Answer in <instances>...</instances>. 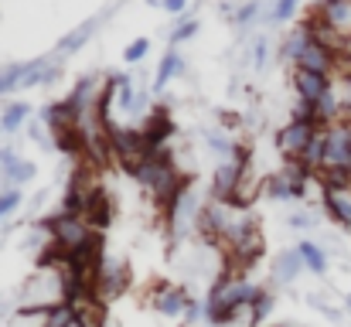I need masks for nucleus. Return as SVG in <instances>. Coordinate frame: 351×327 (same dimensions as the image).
Listing matches in <instances>:
<instances>
[{
	"instance_id": "22",
	"label": "nucleus",
	"mask_w": 351,
	"mask_h": 327,
	"mask_svg": "<svg viewBox=\"0 0 351 327\" xmlns=\"http://www.w3.org/2000/svg\"><path fill=\"white\" fill-rule=\"evenodd\" d=\"M252 65H256V69L266 65V41H256V48H252Z\"/></svg>"
},
{
	"instance_id": "27",
	"label": "nucleus",
	"mask_w": 351,
	"mask_h": 327,
	"mask_svg": "<svg viewBox=\"0 0 351 327\" xmlns=\"http://www.w3.org/2000/svg\"><path fill=\"white\" fill-rule=\"evenodd\" d=\"M0 133H3V130H0Z\"/></svg>"
},
{
	"instance_id": "16",
	"label": "nucleus",
	"mask_w": 351,
	"mask_h": 327,
	"mask_svg": "<svg viewBox=\"0 0 351 327\" xmlns=\"http://www.w3.org/2000/svg\"><path fill=\"white\" fill-rule=\"evenodd\" d=\"M27 116H31L27 103H7V109L0 112V130L3 133H14V130H21L27 123Z\"/></svg>"
},
{
	"instance_id": "25",
	"label": "nucleus",
	"mask_w": 351,
	"mask_h": 327,
	"mask_svg": "<svg viewBox=\"0 0 351 327\" xmlns=\"http://www.w3.org/2000/svg\"><path fill=\"white\" fill-rule=\"evenodd\" d=\"M345 307H348V311H351V293H348V297H345Z\"/></svg>"
},
{
	"instance_id": "10",
	"label": "nucleus",
	"mask_w": 351,
	"mask_h": 327,
	"mask_svg": "<svg viewBox=\"0 0 351 327\" xmlns=\"http://www.w3.org/2000/svg\"><path fill=\"white\" fill-rule=\"evenodd\" d=\"M150 304H154V311H157V314H164V317H184V314H188L191 297H188L181 287L160 283V287L150 293Z\"/></svg>"
},
{
	"instance_id": "12",
	"label": "nucleus",
	"mask_w": 351,
	"mask_h": 327,
	"mask_svg": "<svg viewBox=\"0 0 351 327\" xmlns=\"http://www.w3.org/2000/svg\"><path fill=\"white\" fill-rule=\"evenodd\" d=\"M184 72V55L178 51V48H167V55L160 58V65H157V75H154V93H164L178 75Z\"/></svg>"
},
{
	"instance_id": "21",
	"label": "nucleus",
	"mask_w": 351,
	"mask_h": 327,
	"mask_svg": "<svg viewBox=\"0 0 351 327\" xmlns=\"http://www.w3.org/2000/svg\"><path fill=\"white\" fill-rule=\"evenodd\" d=\"M256 14H259V3H256V0H249V3H242V10L235 14V24H245V21H252Z\"/></svg>"
},
{
	"instance_id": "13",
	"label": "nucleus",
	"mask_w": 351,
	"mask_h": 327,
	"mask_svg": "<svg viewBox=\"0 0 351 327\" xmlns=\"http://www.w3.org/2000/svg\"><path fill=\"white\" fill-rule=\"evenodd\" d=\"M300 273H304L300 252H297V249H283V252L276 256V263H273V280H276L280 287H290Z\"/></svg>"
},
{
	"instance_id": "11",
	"label": "nucleus",
	"mask_w": 351,
	"mask_h": 327,
	"mask_svg": "<svg viewBox=\"0 0 351 327\" xmlns=\"http://www.w3.org/2000/svg\"><path fill=\"white\" fill-rule=\"evenodd\" d=\"M126 283H130L126 266H123V263H113V259H106V263L99 266V273H96V297L113 300V297H119V293L126 290Z\"/></svg>"
},
{
	"instance_id": "23",
	"label": "nucleus",
	"mask_w": 351,
	"mask_h": 327,
	"mask_svg": "<svg viewBox=\"0 0 351 327\" xmlns=\"http://www.w3.org/2000/svg\"><path fill=\"white\" fill-rule=\"evenodd\" d=\"M160 7H164L167 14H184V10H188V0H160Z\"/></svg>"
},
{
	"instance_id": "15",
	"label": "nucleus",
	"mask_w": 351,
	"mask_h": 327,
	"mask_svg": "<svg viewBox=\"0 0 351 327\" xmlns=\"http://www.w3.org/2000/svg\"><path fill=\"white\" fill-rule=\"evenodd\" d=\"M96 27H99V17H89L86 24H79V27H75V31H72V34L58 45V58H65V55L79 51V48H82V45H86L93 34H96Z\"/></svg>"
},
{
	"instance_id": "5",
	"label": "nucleus",
	"mask_w": 351,
	"mask_h": 327,
	"mask_svg": "<svg viewBox=\"0 0 351 327\" xmlns=\"http://www.w3.org/2000/svg\"><path fill=\"white\" fill-rule=\"evenodd\" d=\"M321 130H324V126H317V123H311V119H290V123L276 133V150H280L287 160L297 164Z\"/></svg>"
},
{
	"instance_id": "9",
	"label": "nucleus",
	"mask_w": 351,
	"mask_h": 327,
	"mask_svg": "<svg viewBox=\"0 0 351 327\" xmlns=\"http://www.w3.org/2000/svg\"><path fill=\"white\" fill-rule=\"evenodd\" d=\"M335 38H351V0H321L314 14Z\"/></svg>"
},
{
	"instance_id": "1",
	"label": "nucleus",
	"mask_w": 351,
	"mask_h": 327,
	"mask_svg": "<svg viewBox=\"0 0 351 327\" xmlns=\"http://www.w3.org/2000/svg\"><path fill=\"white\" fill-rule=\"evenodd\" d=\"M266 290L242 280V276H219V283L212 287L208 300H205V317L212 324H229L242 307H252Z\"/></svg>"
},
{
	"instance_id": "19",
	"label": "nucleus",
	"mask_w": 351,
	"mask_h": 327,
	"mask_svg": "<svg viewBox=\"0 0 351 327\" xmlns=\"http://www.w3.org/2000/svg\"><path fill=\"white\" fill-rule=\"evenodd\" d=\"M195 34H198V21H184V24H178V27L171 31V41H167V48H178V45L191 41Z\"/></svg>"
},
{
	"instance_id": "24",
	"label": "nucleus",
	"mask_w": 351,
	"mask_h": 327,
	"mask_svg": "<svg viewBox=\"0 0 351 327\" xmlns=\"http://www.w3.org/2000/svg\"><path fill=\"white\" fill-rule=\"evenodd\" d=\"M290 225H293V228H311V225H314V218L311 215H290Z\"/></svg>"
},
{
	"instance_id": "6",
	"label": "nucleus",
	"mask_w": 351,
	"mask_h": 327,
	"mask_svg": "<svg viewBox=\"0 0 351 327\" xmlns=\"http://www.w3.org/2000/svg\"><path fill=\"white\" fill-rule=\"evenodd\" d=\"M293 89H297V99H300V103L317 106V103H324V99L338 89V82H335V75H317V72L297 69V72H293Z\"/></svg>"
},
{
	"instance_id": "18",
	"label": "nucleus",
	"mask_w": 351,
	"mask_h": 327,
	"mask_svg": "<svg viewBox=\"0 0 351 327\" xmlns=\"http://www.w3.org/2000/svg\"><path fill=\"white\" fill-rule=\"evenodd\" d=\"M147 55H150V41H147V38H133V41L123 48V62H126V65H136V62H143Z\"/></svg>"
},
{
	"instance_id": "4",
	"label": "nucleus",
	"mask_w": 351,
	"mask_h": 327,
	"mask_svg": "<svg viewBox=\"0 0 351 327\" xmlns=\"http://www.w3.org/2000/svg\"><path fill=\"white\" fill-rule=\"evenodd\" d=\"M245 164H249V150H245V147H239L232 157L219 160L215 178H212V195H215V202H232L239 184H242V178H245Z\"/></svg>"
},
{
	"instance_id": "7",
	"label": "nucleus",
	"mask_w": 351,
	"mask_h": 327,
	"mask_svg": "<svg viewBox=\"0 0 351 327\" xmlns=\"http://www.w3.org/2000/svg\"><path fill=\"white\" fill-rule=\"evenodd\" d=\"M338 65H341V55H335V48L324 45V41H317V38L304 48V55H300V62H297V69L317 72V75H335Z\"/></svg>"
},
{
	"instance_id": "14",
	"label": "nucleus",
	"mask_w": 351,
	"mask_h": 327,
	"mask_svg": "<svg viewBox=\"0 0 351 327\" xmlns=\"http://www.w3.org/2000/svg\"><path fill=\"white\" fill-rule=\"evenodd\" d=\"M297 252H300V259H304V269H311L314 276H324V273H328V252H324L317 242L304 239V242H297Z\"/></svg>"
},
{
	"instance_id": "8",
	"label": "nucleus",
	"mask_w": 351,
	"mask_h": 327,
	"mask_svg": "<svg viewBox=\"0 0 351 327\" xmlns=\"http://www.w3.org/2000/svg\"><path fill=\"white\" fill-rule=\"evenodd\" d=\"M34 174H38V164L34 160H24V157H17V150L0 147V178H3V188H21Z\"/></svg>"
},
{
	"instance_id": "26",
	"label": "nucleus",
	"mask_w": 351,
	"mask_h": 327,
	"mask_svg": "<svg viewBox=\"0 0 351 327\" xmlns=\"http://www.w3.org/2000/svg\"><path fill=\"white\" fill-rule=\"evenodd\" d=\"M348 178H351V171H348Z\"/></svg>"
},
{
	"instance_id": "2",
	"label": "nucleus",
	"mask_w": 351,
	"mask_h": 327,
	"mask_svg": "<svg viewBox=\"0 0 351 327\" xmlns=\"http://www.w3.org/2000/svg\"><path fill=\"white\" fill-rule=\"evenodd\" d=\"M133 174L143 184V191H150V198H157V202H167L171 205L184 191L181 181H178V167H174V160H171L167 150L147 154L140 164H133Z\"/></svg>"
},
{
	"instance_id": "17",
	"label": "nucleus",
	"mask_w": 351,
	"mask_h": 327,
	"mask_svg": "<svg viewBox=\"0 0 351 327\" xmlns=\"http://www.w3.org/2000/svg\"><path fill=\"white\" fill-rule=\"evenodd\" d=\"M21 202H24V191H21V188H3V191H0V221L7 215H14V212L21 208Z\"/></svg>"
},
{
	"instance_id": "20",
	"label": "nucleus",
	"mask_w": 351,
	"mask_h": 327,
	"mask_svg": "<svg viewBox=\"0 0 351 327\" xmlns=\"http://www.w3.org/2000/svg\"><path fill=\"white\" fill-rule=\"evenodd\" d=\"M297 3H300V0H276L273 10H269V17H273V21H290V17L297 14Z\"/></svg>"
},
{
	"instance_id": "3",
	"label": "nucleus",
	"mask_w": 351,
	"mask_h": 327,
	"mask_svg": "<svg viewBox=\"0 0 351 327\" xmlns=\"http://www.w3.org/2000/svg\"><path fill=\"white\" fill-rule=\"evenodd\" d=\"M351 171V123L338 119L324 126V167L321 174H348Z\"/></svg>"
}]
</instances>
